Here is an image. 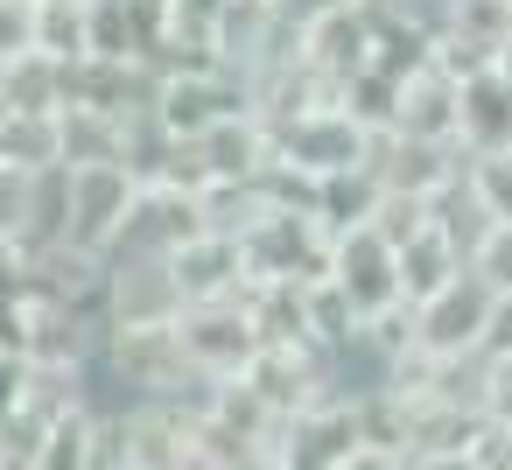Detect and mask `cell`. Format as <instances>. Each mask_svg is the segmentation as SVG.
I'll use <instances>...</instances> for the list:
<instances>
[{
	"label": "cell",
	"instance_id": "obj_1",
	"mask_svg": "<svg viewBox=\"0 0 512 470\" xmlns=\"http://www.w3.org/2000/svg\"><path fill=\"white\" fill-rule=\"evenodd\" d=\"M232 113H253V92L232 64H183V71H162V85H155V127L176 141H190Z\"/></svg>",
	"mask_w": 512,
	"mask_h": 470
},
{
	"label": "cell",
	"instance_id": "obj_2",
	"mask_svg": "<svg viewBox=\"0 0 512 470\" xmlns=\"http://www.w3.org/2000/svg\"><path fill=\"white\" fill-rule=\"evenodd\" d=\"M246 267L253 281H316L330 274V232L316 211H288V204H267L253 225H246Z\"/></svg>",
	"mask_w": 512,
	"mask_h": 470
},
{
	"label": "cell",
	"instance_id": "obj_3",
	"mask_svg": "<svg viewBox=\"0 0 512 470\" xmlns=\"http://www.w3.org/2000/svg\"><path fill=\"white\" fill-rule=\"evenodd\" d=\"M274 134V162L302 169V176H337V169H365L372 155V127H358L344 106H309L267 127Z\"/></svg>",
	"mask_w": 512,
	"mask_h": 470
},
{
	"label": "cell",
	"instance_id": "obj_4",
	"mask_svg": "<svg viewBox=\"0 0 512 470\" xmlns=\"http://www.w3.org/2000/svg\"><path fill=\"white\" fill-rule=\"evenodd\" d=\"M491 302H498V288L463 267L456 281H442L428 302L407 309L414 316V351L421 358H463V351H477L484 344V323H491Z\"/></svg>",
	"mask_w": 512,
	"mask_h": 470
},
{
	"label": "cell",
	"instance_id": "obj_5",
	"mask_svg": "<svg viewBox=\"0 0 512 470\" xmlns=\"http://www.w3.org/2000/svg\"><path fill=\"white\" fill-rule=\"evenodd\" d=\"M176 344H183V358H190L197 372L239 379V372L260 358V330H253V316H246V295H232V302H183Z\"/></svg>",
	"mask_w": 512,
	"mask_h": 470
},
{
	"label": "cell",
	"instance_id": "obj_6",
	"mask_svg": "<svg viewBox=\"0 0 512 470\" xmlns=\"http://www.w3.org/2000/svg\"><path fill=\"white\" fill-rule=\"evenodd\" d=\"M106 316H113V330L176 323L183 316V295H176L169 253H113L106 260Z\"/></svg>",
	"mask_w": 512,
	"mask_h": 470
},
{
	"label": "cell",
	"instance_id": "obj_7",
	"mask_svg": "<svg viewBox=\"0 0 512 470\" xmlns=\"http://www.w3.org/2000/svg\"><path fill=\"white\" fill-rule=\"evenodd\" d=\"M190 232H204L197 190H183V183H141L134 204H127V218H120V232H113V246H106V260L113 253H176Z\"/></svg>",
	"mask_w": 512,
	"mask_h": 470
},
{
	"label": "cell",
	"instance_id": "obj_8",
	"mask_svg": "<svg viewBox=\"0 0 512 470\" xmlns=\"http://www.w3.org/2000/svg\"><path fill=\"white\" fill-rule=\"evenodd\" d=\"M330 281L344 288V302L358 309V323L400 309V267H393V246L372 225H351V232L330 239Z\"/></svg>",
	"mask_w": 512,
	"mask_h": 470
},
{
	"label": "cell",
	"instance_id": "obj_9",
	"mask_svg": "<svg viewBox=\"0 0 512 470\" xmlns=\"http://www.w3.org/2000/svg\"><path fill=\"white\" fill-rule=\"evenodd\" d=\"M365 169L379 176V190H400V197H435V190L463 169V148H456V141H407V134L379 127V134H372Z\"/></svg>",
	"mask_w": 512,
	"mask_h": 470
},
{
	"label": "cell",
	"instance_id": "obj_10",
	"mask_svg": "<svg viewBox=\"0 0 512 470\" xmlns=\"http://www.w3.org/2000/svg\"><path fill=\"white\" fill-rule=\"evenodd\" d=\"M169 274H176V295H183V302H232V295L253 288L246 246L225 239V232H190V239L169 253Z\"/></svg>",
	"mask_w": 512,
	"mask_h": 470
},
{
	"label": "cell",
	"instance_id": "obj_11",
	"mask_svg": "<svg viewBox=\"0 0 512 470\" xmlns=\"http://www.w3.org/2000/svg\"><path fill=\"white\" fill-rule=\"evenodd\" d=\"M64 176H71V232H64V239H71V246L106 253L141 183H134L120 162H92V169H64Z\"/></svg>",
	"mask_w": 512,
	"mask_h": 470
},
{
	"label": "cell",
	"instance_id": "obj_12",
	"mask_svg": "<svg viewBox=\"0 0 512 470\" xmlns=\"http://www.w3.org/2000/svg\"><path fill=\"white\" fill-rule=\"evenodd\" d=\"M302 64L316 78H330L344 92V78H358L372 64V15H365V0H337L330 15H316L302 29Z\"/></svg>",
	"mask_w": 512,
	"mask_h": 470
},
{
	"label": "cell",
	"instance_id": "obj_13",
	"mask_svg": "<svg viewBox=\"0 0 512 470\" xmlns=\"http://www.w3.org/2000/svg\"><path fill=\"white\" fill-rule=\"evenodd\" d=\"M456 106H463V78H449L435 57L421 64V71H407L400 78V92H393V134H407V141H456Z\"/></svg>",
	"mask_w": 512,
	"mask_h": 470
},
{
	"label": "cell",
	"instance_id": "obj_14",
	"mask_svg": "<svg viewBox=\"0 0 512 470\" xmlns=\"http://www.w3.org/2000/svg\"><path fill=\"white\" fill-rule=\"evenodd\" d=\"M190 155H197L204 183H253L267 169V155H274V134H267L260 113H232V120L190 134Z\"/></svg>",
	"mask_w": 512,
	"mask_h": 470
},
{
	"label": "cell",
	"instance_id": "obj_15",
	"mask_svg": "<svg viewBox=\"0 0 512 470\" xmlns=\"http://www.w3.org/2000/svg\"><path fill=\"white\" fill-rule=\"evenodd\" d=\"M456 148L484 155V148H512V71L484 64L463 78V106H456Z\"/></svg>",
	"mask_w": 512,
	"mask_h": 470
},
{
	"label": "cell",
	"instance_id": "obj_16",
	"mask_svg": "<svg viewBox=\"0 0 512 470\" xmlns=\"http://www.w3.org/2000/svg\"><path fill=\"white\" fill-rule=\"evenodd\" d=\"M57 106H64V57L29 43L0 64V113H57Z\"/></svg>",
	"mask_w": 512,
	"mask_h": 470
},
{
	"label": "cell",
	"instance_id": "obj_17",
	"mask_svg": "<svg viewBox=\"0 0 512 470\" xmlns=\"http://www.w3.org/2000/svg\"><path fill=\"white\" fill-rule=\"evenodd\" d=\"M393 267H400V302H407V309H414V302H428L442 281H456V274H463V260H456V246L435 232V218H428L414 239H400V246H393Z\"/></svg>",
	"mask_w": 512,
	"mask_h": 470
},
{
	"label": "cell",
	"instance_id": "obj_18",
	"mask_svg": "<svg viewBox=\"0 0 512 470\" xmlns=\"http://www.w3.org/2000/svg\"><path fill=\"white\" fill-rule=\"evenodd\" d=\"M57 141H64V169L120 162V148H127V120L92 113V106H64V113H57Z\"/></svg>",
	"mask_w": 512,
	"mask_h": 470
},
{
	"label": "cell",
	"instance_id": "obj_19",
	"mask_svg": "<svg viewBox=\"0 0 512 470\" xmlns=\"http://www.w3.org/2000/svg\"><path fill=\"white\" fill-rule=\"evenodd\" d=\"M309 211H316V218H323V232L337 239V232H351V225H365V218L379 211V176H372V169H337V176H316Z\"/></svg>",
	"mask_w": 512,
	"mask_h": 470
},
{
	"label": "cell",
	"instance_id": "obj_20",
	"mask_svg": "<svg viewBox=\"0 0 512 470\" xmlns=\"http://www.w3.org/2000/svg\"><path fill=\"white\" fill-rule=\"evenodd\" d=\"M0 162L8 169H64V141H57V113H0Z\"/></svg>",
	"mask_w": 512,
	"mask_h": 470
},
{
	"label": "cell",
	"instance_id": "obj_21",
	"mask_svg": "<svg viewBox=\"0 0 512 470\" xmlns=\"http://www.w3.org/2000/svg\"><path fill=\"white\" fill-rule=\"evenodd\" d=\"M29 470H92V414L71 407L50 421V435L29 449Z\"/></svg>",
	"mask_w": 512,
	"mask_h": 470
},
{
	"label": "cell",
	"instance_id": "obj_22",
	"mask_svg": "<svg viewBox=\"0 0 512 470\" xmlns=\"http://www.w3.org/2000/svg\"><path fill=\"white\" fill-rule=\"evenodd\" d=\"M85 22H92V0H36V50L78 64L85 57Z\"/></svg>",
	"mask_w": 512,
	"mask_h": 470
},
{
	"label": "cell",
	"instance_id": "obj_23",
	"mask_svg": "<svg viewBox=\"0 0 512 470\" xmlns=\"http://www.w3.org/2000/svg\"><path fill=\"white\" fill-rule=\"evenodd\" d=\"M463 183H470V197H477L498 225H512V148L463 155Z\"/></svg>",
	"mask_w": 512,
	"mask_h": 470
},
{
	"label": "cell",
	"instance_id": "obj_24",
	"mask_svg": "<svg viewBox=\"0 0 512 470\" xmlns=\"http://www.w3.org/2000/svg\"><path fill=\"white\" fill-rule=\"evenodd\" d=\"M29 225H36V176L0 162V246H15V253H22Z\"/></svg>",
	"mask_w": 512,
	"mask_h": 470
},
{
	"label": "cell",
	"instance_id": "obj_25",
	"mask_svg": "<svg viewBox=\"0 0 512 470\" xmlns=\"http://www.w3.org/2000/svg\"><path fill=\"white\" fill-rule=\"evenodd\" d=\"M477 421L512 435V351H484V372H477Z\"/></svg>",
	"mask_w": 512,
	"mask_h": 470
},
{
	"label": "cell",
	"instance_id": "obj_26",
	"mask_svg": "<svg viewBox=\"0 0 512 470\" xmlns=\"http://www.w3.org/2000/svg\"><path fill=\"white\" fill-rule=\"evenodd\" d=\"M36 43V0H0V64Z\"/></svg>",
	"mask_w": 512,
	"mask_h": 470
},
{
	"label": "cell",
	"instance_id": "obj_27",
	"mask_svg": "<svg viewBox=\"0 0 512 470\" xmlns=\"http://www.w3.org/2000/svg\"><path fill=\"white\" fill-rule=\"evenodd\" d=\"M470 274H484V281H491L498 295L512 288V225H498V232H491V239L477 246V260H470Z\"/></svg>",
	"mask_w": 512,
	"mask_h": 470
},
{
	"label": "cell",
	"instance_id": "obj_28",
	"mask_svg": "<svg viewBox=\"0 0 512 470\" xmlns=\"http://www.w3.org/2000/svg\"><path fill=\"white\" fill-rule=\"evenodd\" d=\"M337 470H407V456L400 449H379V442H351Z\"/></svg>",
	"mask_w": 512,
	"mask_h": 470
},
{
	"label": "cell",
	"instance_id": "obj_29",
	"mask_svg": "<svg viewBox=\"0 0 512 470\" xmlns=\"http://www.w3.org/2000/svg\"><path fill=\"white\" fill-rule=\"evenodd\" d=\"M477 351H512V288L491 302V323H484V344Z\"/></svg>",
	"mask_w": 512,
	"mask_h": 470
},
{
	"label": "cell",
	"instance_id": "obj_30",
	"mask_svg": "<svg viewBox=\"0 0 512 470\" xmlns=\"http://www.w3.org/2000/svg\"><path fill=\"white\" fill-rule=\"evenodd\" d=\"M407 470H470V449L463 456H407Z\"/></svg>",
	"mask_w": 512,
	"mask_h": 470
},
{
	"label": "cell",
	"instance_id": "obj_31",
	"mask_svg": "<svg viewBox=\"0 0 512 470\" xmlns=\"http://www.w3.org/2000/svg\"><path fill=\"white\" fill-rule=\"evenodd\" d=\"M0 470H29V463H22V456H0Z\"/></svg>",
	"mask_w": 512,
	"mask_h": 470
}]
</instances>
